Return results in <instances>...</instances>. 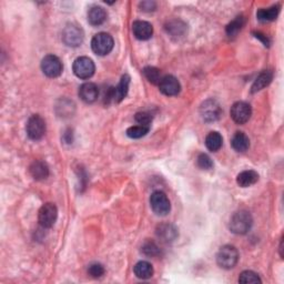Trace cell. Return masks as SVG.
Returning <instances> with one entry per match:
<instances>
[{
    "mask_svg": "<svg viewBox=\"0 0 284 284\" xmlns=\"http://www.w3.org/2000/svg\"><path fill=\"white\" fill-rule=\"evenodd\" d=\"M253 219L250 212L245 210H240L235 212L231 216L229 228L232 233L234 234H245L252 228Z\"/></svg>",
    "mask_w": 284,
    "mask_h": 284,
    "instance_id": "obj_1",
    "label": "cell"
},
{
    "mask_svg": "<svg viewBox=\"0 0 284 284\" xmlns=\"http://www.w3.org/2000/svg\"><path fill=\"white\" fill-rule=\"evenodd\" d=\"M239 261V252L233 245H224L216 254L217 266L222 269L230 270L236 266Z\"/></svg>",
    "mask_w": 284,
    "mask_h": 284,
    "instance_id": "obj_2",
    "label": "cell"
},
{
    "mask_svg": "<svg viewBox=\"0 0 284 284\" xmlns=\"http://www.w3.org/2000/svg\"><path fill=\"white\" fill-rule=\"evenodd\" d=\"M113 45H115L113 38L106 32L97 34L91 40L92 51L98 56H106L110 54L113 49Z\"/></svg>",
    "mask_w": 284,
    "mask_h": 284,
    "instance_id": "obj_3",
    "label": "cell"
},
{
    "mask_svg": "<svg viewBox=\"0 0 284 284\" xmlns=\"http://www.w3.org/2000/svg\"><path fill=\"white\" fill-rule=\"evenodd\" d=\"M72 70L78 78L89 79L93 75L96 67H94L93 61L88 57H79L73 61Z\"/></svg>",
    "mask_w": 284,
    "mask_h": 284,
    "instance_id": "obj_4",
    "label": "cell"
},
{
    "mask_svg": "<svg viewBox=\"0 0 284 284\" xmlns=\"http://www.w3.org/2000/svg\"><path fill=\"white\" fill-rule=\"evenodd\" d=\"M26 131L31 140H40L46 134V122L39 115L31 116L27 121Z\"/></svg>",
    "mask_w": 284,
    "mask_h": 284,
    "instance_id": "obj_5",
    "label": "cell"
},
{
    "mask_svg": "<svg viewBox=\"0 0 284 284\" xmlns=\"http://www.w3.org/2000/svg\"><path fill=\"white\" fill-rule=\"evenodd\" d=\"M150 206L151 209L158 215H167L171 210L169 198L162 191H155L151 195Z\"/></svg>",
    "mask_w": 284,
    "mask_h": 284,
    "instance_id": "obj_6",
    "label": "cell"
},
{
    "mask_svg": "<svg viewBox=\"0 0 284 284\" xmlns=\"http://www.w3.org/2000/svg\"><path fill=\"white\" fill-rule=\"evenodd\" d=\"M63 63L55 55L46 56L41 61V70L47 77L57 78L63 73Z\"/></svg>",
    "mask_w": 284,
    "mask_h": 284,
    "instance_id": "obj_7",
    "label": "cell"
},
{
    "mask_svg": "<svg viewBox=\"0 0 284 284\" xmlns=\"http://www.w3.org/2000/svg\"><path fill=\"white\" fill-rule=\"evenodd\" d=\"M58 216V209L54 203H46L42 206L38 213V221H39L42 228L49 229L53 226Z\"/></svg>",
    "mask_w": 284,
    "mask_h": 284,
    "instance_id": "obj_8",
    "label": "cell"
},
{
    "mask_svg": "<svg viewBox=\"0 0 284 284\" xmlns=\"http://www.w3.org/2000/svg\"><path fill=\"white\" fill-rule=\"evenodd\" d=\"M230 113L231 118L233 119L235 124L244 125L247 124L250 120L251 116H252V109H251V106L249 103L243 101H238L231 107Z\"/></svg>",
    "mask_w": 284,
    "mask_h": 284,
    "instance_id": "obj_9",
    "label": "cell"
},
{
    "mask_svg": "<svg viewBox=\"0 0 284 284\" xmlns=\"http://www.w3.org/2000/svg\"><path fill=\"white\" fill-rule=\"evenodd\" d=\"M63 41L69 47H78L83 41V31L81 28L69 23L63 31Z\"/></svg>",
    "mask_w": 284,
    "mask_h": 284,
    "instance_id": "obj_10",
    "label": "cell"
},
{
    "mask_svg": "<svg viewBox=\"0 0 284 284\" xmlns=\"http://www.w3.org/2000/svg\"><path fill=\"white\" fill-rule=\"evenodd\" d=\"M200 113L202 119L208 122H212L219 119L222 113V109L217 101L213 99H208L200 107Z\"/></svg>",
    "mask_w": 284,
    "mask_h": 284,
    "instance_id": "obj_11",
    "label": "cell"
},
{
    "mask_svg": "<svg viewBox=\"0 0 284 284\" xmlns=\"http://www.w3.org/2000/svg\"><path fill=\"white\" fill-rule=\"evenodd\" d=\"M159 89L165 96L172 97L177 96L181 90V84H180L179 80L171 74H165L164 77L161 78L159 82Z\"/></svg>",
    "mask_w": 284,
    "mask_h": 284,
    "instance_id": "obj_12",
    "label": "cell"
},
{
    "mask_svg": "<svg viewBox=\"0 0 284 284\" xmlns=\"http://www.w3.org/2000/svg\"><path fill=\"white\" fill-rule=\"evenodd\" d=\"M132 32L139 40H148L153 35V27L148 21L137 20L132 23Z\"/></svg>",
    "mask_w": 284,
    "mask_h": 284,
    "instance_id": "obj_13",
    "label": "cell"
},
{
    "mask_svg": "<svg viewBox=\"0 0 284 284\" xmlns=\"http://www.w3.org/2000/svg\"><path fill=\"white\" fill-rule=\"evenodd\" d=\"M79 97L86 103H92L99 97V89L96 83L86 82L79 89Z\"/></svg>",
    "mask_w": 284,
    "mask_h": 284,
    "instance_id": "obj_14",
    "label": "cell"
},
{
    "mask_svg": "<svg viewBox=\"0 0 284 284\" xmlns=\"http://www.w3.org/2000/svg\"><path fill=\"white\" fill-rule=\"evenodd\" d=\"M30 174L37 181L46 180L49 177V167L44 161H35L30 165Z\"/></svg>",
    "mask_w": 284,
    "mask_h": 284,
    "instance_id": "obj_15",
    "label": "cell"
},
{
    "mask_svg": "<svg viewBox=\"0 0 284 284\" xmlns=\"http://www.w3.org/2000/svg\"><path fill=\"white\" fill-rule=\"evenodd\" d=\"M107 11L100 6H93L88 11V21L92 26H100L107 19Z\"/></svg>",
    "mask_w": 284,
    "mask_h": 284,
    "instance_id": "obj_16",
    "label": "cell"
},
{
    "mask_svg": "<svg viewBox=\"0 0 284 284\" xmlns=\"http://www.w3.org/2000/svg\"><path fill=\"white\" fill-rule=\"evenodd\" d=\"M272 79H273V72L271 70L262 71V72L258 75V78L254 80L252 88H251V92L255 93L258 91H261L262 89L268 87L269 84L271 83Z\"/></svg>",
    "mask_w": 284,
    "mask_h": 284,
    "instance_id": "obj_17",
    "label": "cell"
},
{
    "mask_svg": "<svg viewBox=\"0 0 284 284\" xmlns=\"http://www.w3.org/2000/svg\"><path fill=\"white\" fill-rule=\"evenodd\" d=\"M129 84H130V77L128 74H125L124 77L121 78L119 84H118L116 88H112L113 101L121 102L124 100L128 93V90H129Z\"/></svg>",
    "mask_w": 284,
    "mask_h": 284,
    "instance_id": "obj_18",
    "label": "cell"
},
{
    "mask_svg": "<svg viewBox=\"0 0 284 284\" xmlns=\"http://www.w3.org/2000/svg\"><path fill=\"white\" fill-rule=\"evenodd\" d=\"M258 180V172H255L254 170H245V171H242L238 174V177H236V183H238L241 188H249L257 183Z\"/></svg>",
    "mask_w": 284,
    "mask_h": 284,
    "instance_id": "obj_19",
    "label": "cell"
},
{
    "mask_svg": "<svg viewBox=\"0 0 284 284\" xmlns=\"http://www.w3.org/2000/svg\"><path fill=\"white\" fill-rule=\"evenodd\" d=\"M232 148L238 152H245L250 148V139L244 132H236L231 141Z\"/></svg>",
    "mask_w": 284,
    "mask_h": 284,
    "instance_id": "obj_20",
    "label": "cell"
},
{
    "mask_svg": "<svg viewBox=\"0 0 284 284\" xmlns=\"http://www.w3.org/2000/svg\"><path fill=\"white\" fill-rule=\"evenodd\" d=\"M157 235L164 242H172L177 239L178 231L171 224H161L157 229Z\"/></svg>",
    "mask_w": 284,
    "mask_h": 284,
    "instance_id": "obj_21",
    "label": "cell"
},
{
    "mask_svg": "<svg viewBox=\"0 0 284 284\" xmlns=\"http://www.w3.org/2000/svg\"><path fill=\"white\" fill-rule=\"evenodd\" d=\"M135 274L137 278L142 279V280H146L153 276V267L151 263L146 261H140L135 266Z\"/></svg>",
    "mask_w": 284,
    "mask_h": 284,
    "instance_id": "obj_22",
    "label": "cell"
},
{
    "mask_svg": "<svg viewBox=\"0 0 284 284\" xmlns=\"http://www.w3.org/2000/svg\"><path fill=\"white\" fill-rule=\"evenodd\" d=\"M222 144H223V138L222 136L216 131H212L206 138V145L208 150L215 152V151L220 150Z\"/></svg>",
    "mask_w": 284,
    "mask_h": 284,
    "instance_id": "obj_23",
    "label": "cell"
},
{
    "mask_svg": "<svg viewBox=\"0 0 284 284\" xmlns=\"http://www.w3.org/2000/svg\"><path fill=\"white\" fill-rule=\"evenodd\" d=\"M280 12V6H272L268 9H260L257 12V17L260 21H273L276 20Z\"/></svg>",
    "mask_w": 284,
    "mask_h": 284,
    "instance_id": "obj_24",
    "label": "cell"
},
{
    "mask_svg": "<svg viewBox=\"0 0 284 284\" xmlns=\"http://www.w3.org/2000/svg\"><path fill=\"white\" fill-rule=\"evenodd\" d=\"M150 131V127L146 126H134L130 127L129 129L127 130V136L129 137L131 139H140L142 137H144L148 132Z\"/></svg>",
    "mask_w": 284,
    "mask_h": 284,
    "instance_id": "obj_25",
    "label": "cell"
},
{
    "mask_svg": "<svg viewBox=\"0 0 284 284\" xmlns=\"http://www.w3.org/2000/svg\"><path fill=\"white\" fill-rule=\"evenodd\" d=\"M244 25V18L242 16L236 17L233 21H231L228 27H226V34L229 37H235L239 34V31L242 29Z\"/></svg>",
    "mask_w": 284,
    "mask_h": 284,
    "instance_id": "obj_26",
    "label": "cell"
},
{
    "mask_svg": "<svg viewBox=\"0 0 284 284\" xmlns=\"http://www.w3.org/2000/svg\"><path fill=\"white\" fill-rule=\"evenodd\" d=\"M167 31H168V34L170 32V34L174 37L182 36L184 34V31H186V25H184L183 22L179 21V20L171 21V22L168 23Z\"/></svg>",
    "mask_w": 284,
    "mask_h": 284,
    "instance_id": "obj_27",
    "label": "cell"
},
{
    "mask_svg": "<svg viewBox=\"0 0 284 284\" xmlns=\"http://www.w3.org/2000/svg\"><path fill=\"white\" fill-rule=\"evenodd\" d=\"M143 74H144V77L153 84H157V83L159 84L161 78H162L160 74V70L154 67H145L143 69Z\"/></svg>",
    "mask_w": 284,
    "mask_h": 284,
    "instance_id": "obj_28",
    "label": "cell"
},
{
    "mask_svg": "<svg viewBox=\"0 0 284 284\" xmlns=\"http://www.w3.org/2000/svg\"><path fill=\"white\" fill-rule=\"evenodd\" d=\"M239 282L240 283H261V279L258 276L257 273L253 271H244L240 274L239 277Z\"/></svg>",
    "mask_w": 284,
    "mask_h": 284,
    "instance_id": "obj_29",
    "label": "cell"
},
{
    "mask_svg": "<svg viewBox=\"0 0 284 284\" xmlns=\"http://www.w3.org/2000/svg\"><path fill=\"white\" fill-rule=\"evenodd\" d=\"M88 273L90 277H92L94 279L101 278L103 274H105V268H103V266L100 263H93L89 267Z\"/></svg>",
    "mask_w": 284,
    "mask_h": 284,
    "instance_id": "obj_30",
    "label": "cell"
},
{
    "mask_svg": "<svg viewBox=\"0 0 284 284\" xmlns=\"http://www.w3.org/2000/svg\"><path fill=\"white\" fill-rule=\"evenodd\" d=\"M197 162H198L199 167L203 170H210L213 167V162H212L211 158L206 153L199 154V157L197 159Z\"/></svg>",
    "mask_w": 284,
    "mask_h": 284,
    "instance_id": "obj_31",
    "label": "cell"
},
{
    "mask_svg": "<svg viewBox=\"0 0 284 284\" xmlns=\"http://www.w3.org/2000/svg\"><path fill=\"white\" fill-rule=\"evenodd\" d=\"M142 252H143L145 255H148V257H154V255H158L159 254V248L158 245L155 244L154 242H145L143 244V247H142Z\"/></svg>",
    "mask_w": 284,
    "mask_h": 284,
    "instance_id": "obj_32",
    "label": "cell"
},
{
    "mask_svg": "<svg viewBox=\"0 0 284 284\" xmlns=\"http://www.w3.org/2000/svg\"><path fill=\"white\" fill-rule=\"evenodd\" d=\"M136 121L141 126L150 127L151 121H152V116H151L149 112H145V111L138 112L136 115Z\"/></svg>",
    "mask_w": 284,
    "mask_h": 284,
    "instance_id": "obj_33",
    "label": "cell"
},
{
    "mask_svg": "<svg viewBox=\"0 0 284 284\" xmlns=\"http://www.w3.org/2000/svg\"><path fill=\"white\" fill-rule=\"evenodd\" d=\"M140 7L142 8L141 10L143 11H153L155 7H157V3L153 1H143L140 3Z\"/></svg>",
    "mask_w": 284,
    "mask_h": 284,
    "instance_id": "obj_34",
    "label": "cell"
},
{
    "mask_svg": "<svg viewBox=\"0 0 284 284\" xmlns=\"http://www.w3.org/2000/svg\"><path fill=\"white\" fill-rule=\"evenodd\" d=\"M255 37L259 38L260 40H262L264 45H266V46H269L270 42H269V39H268V38H267V36L261 35V34H260V32H257V34H255Z\"/></svg>",
    "mask_w": 284,
    "mask_h": 284,
    "instance_id": "obj_35",
    "label": "cell"
}]
</instances>
